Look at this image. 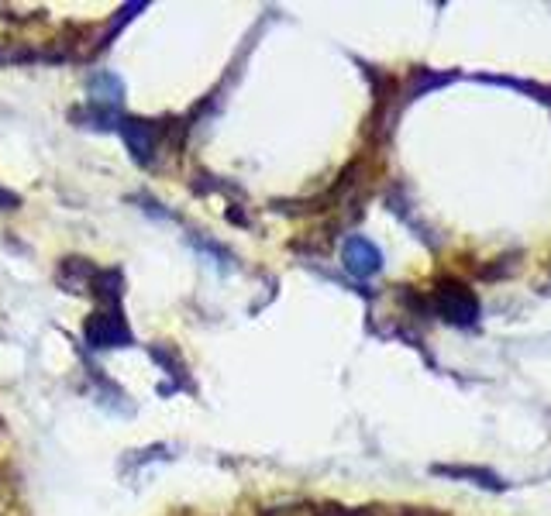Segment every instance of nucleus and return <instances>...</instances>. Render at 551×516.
<instances>
[{
	"instance_id": "nucleus-1",
	"label": "nucleus",
	"mask_w": 551,
	"mask_h": 516,
	"mask_svg": "<svg viewBox=\"0 0 551 516\" xmlns=\"http://www.w3.org/2000/svg\"><path fill=\"white\" fill-rule=\"evenodd\" d=\"M431 314L455 327H472L479 317V300L462 279H441L431 293Z\"/></svg>"
},
{
	"instance_id": "nucleus-2",
	"label": "nucleus",
	"mask_w": 551,
	"mask_h": 516,
	"mask_svg": "<svg viewBox=\"0 0 551 516\" xmlns=\"http://www.w3.org/2000/svg\"><path fill=\"white\" fill-rule=\"evenodd\" d=\"M83 338H87L93 351H114V348H131V344H135V334H131L121 307H100L97 314L87 317Z\"/></svg>"
},
{
	"instance_id": "nucleus-3",
	"label": "nucleus",
	"mask_w": 551,
	"mask_h": 516,
	"mask_svg": "<svg viewBox=\"0 0 551 516\" xmlns=\"http://www.w3.org/2000/svg\"><path fill=\"white\" fill-rule=\"evenodd\" d=\"M118 131H121L124 145H128L131 159H135L138 166H152L155 152H159V138H162V131L166 128L155 124V121H145V117L128 114V117H121L118 121Z\"/></svg>"
},
{
	"instance_id": "nucleus-4",
	"label": "nucleus",
	"mask_w": 551,
	"mask_h": 516,
	"mask_svg": "<svg viewBox=\"0 0 551 516\" xmlns=\"http://www.w3.org/2000/svg\"><path fill=\"white\" fill-rule=\"evenodd\" d=\"M341 262H345L348 276L369 279V276H376V272L383 269V252H379V248L372 245L369 238H362V234H352V238L345 241V248H341Z\"/></svg>"
},
{
	"instance_id": "nucleus-5",
	"label": "nucleus",
	"mask_w": 551,
	"mask_h": 516,
	"mask_svg": "<svg viewBox=\"0 0 551 516\" xmlns=\"http://www.w3.org/2000/svg\"><path fill=\"white\" fill-rule=\"evenodd\" d=\"M97 265H90L87 258H62L56 283L66 289V293H83V286H93L97 279Z\"/></svg>"
},
{
	"instance_id": "nucleus-6",
	"label": "nucleus",
	"mask_w": 551,
	"mask_h": 516,
	"mask_svg": "<svg viewBox=\"0 0 551 516\" xmlns=\"http://www.w3.org/2000/svg\"><path fill=\"white\" fill-rule=\"evenodd\" d=\"M87 93H90V104L111 107L114 111V107L121 104V97H124V83L114 73H104V69H100L97 76H90Z\"/></svg>"
},
{
	"instance_id": "nucleus-7",
	"label": "nucleus",
	"mask_w": 551,
	"mask_h": 516,
	"mask_svg": "<svg viewBox=\"0 0 551 516\" xmlns=\"http://www.w3.org/2000/svg\"><path fill=\"white\" fill-rule=\"evenodd\" d=\"M69 121H76L80 128H93V131H111L118 128L121 117L111 111V107H100V104H87V107H76L69 111Z\"/></svg>"
},
{
	"instance_id": "nucleus-8",
	"label": "nucleus",
	"mask_w": 551,
	"mask_h": 516,
	"mask_svg": "<svg viewBox=\"0 0 551 516\" xmlns=\"http://www.w3.org/2000/svg\"><path fill=\"white\" fill-rule=\"evenodd\" d=\"M434 472H438V475H455V479H483V486L486 489H507V482H500V479H496V475L493 472H483V468H434Z\"/></svg>"
},
{
	"instance_id": "nucleus-9",
	"label": "nucleus",
	"mask_w": 551,
	"mask_h": 516,
	"mask_svg": "<svg viewBox=\"0 0 551 516\" xmlns=\"http://www.w3.org/2000/svg\"><path fill=\"white\" fill-rule=\"evenodd\" d=\"M14 207H21V197H18V193L0 190V210H14Z\"/></svg>"
}]
</instances>
